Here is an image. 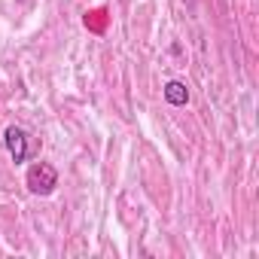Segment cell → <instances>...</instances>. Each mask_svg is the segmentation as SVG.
<instances>
[{
  "label": "cell",
  "mask_w": 259,
  "mask_h": 259,
  "mask_svg": "<svg viewBox=\"0 0 259 259\" xmlns=\"http://www.w3.org/2000/svg\"><path fill=\"white\" fill-rule=\"evenodd\" d=\"M25 186H28L31 195H52L55 186H58V171L49 162H37L25 174Z\"/></svg>",
  "instance_id": "6da1fadb"
},
{
  "label": "cell",
  "mask_w": 259,
  "mask_h": 259,
  "mask_svg": "<svg viewBox=\"0 0 259 259\" xmlns=\"http://www.w3.org/2000/svg\"><path fill=\"white\" fill-rule=\"evenodd\" d=\"M4 144H7V153H10V159H13L16 165L28 162V156H31V144H28L25 128H19V125H10L7 132H4Z\"/></svg>",
  "instance_id": "7a4b0ae2"
},
{
  "label": "cell",
  "mask_w": 259,
  "mask_h": 259,
  "mask_svg": "<svg viewBox=\"0 0 259 259\" xmlns=\"http://www.w3.org/2000/svg\"><path fill=\"white\" fill-rule=\"evenodd\" d=\"M162 95H165V101H168L171 107H186V104H189V85H186V82H180V79L165 82Z\"/></svg>",
  "instance_id": "3957f363"
},
{
  "label": "cell",
  "mask_w": 259,
  "mask_h": 259,
  "mask_svg": "<svg viewBox=\"0 0 259 259\" xmlns=\"http://www.w3.org/2000/svg\"><path fill=\"white\" fill-rule=\"evenodd\" d=\"M183 4H186V7H189V10H192V7H195V4H198V0H183Z\"/></svg>",
  "instance_id": "277c9868"
}]
</instances>
